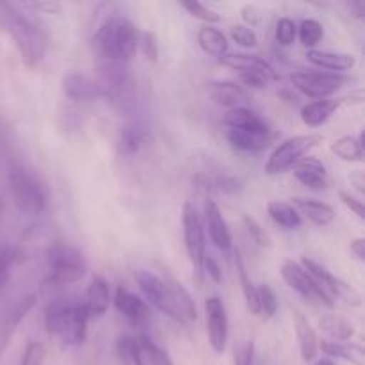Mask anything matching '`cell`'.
Returning a JSON list of instances; mask_svg holds the SVG:
<instances>
[{"instance_id": "cell-1", "label": "cell", "mask_w": 365, "mask_h": 365, "mask_svg": "<svg viewBox=\"0 0 365 365\" xmlns=\"http://www.w3.org/2000/svg\"><path fill=\"white\" fill-rule=\"evenodd\" d=\"M0 27L6 29L14 39L25 66L34 70L43 63L48 48V36L38 21L21 13L14 4L0 2Z\"/></svg>"}, {"instance_id": "cell-2", "label": "cell", "mask_w": 365, "mask_h": 365, "mask_svg": "<svg viewBox=\"0 0 365 365\" xmlns=\"http://www.w3.org/2000/svg\"><path fill=\"white\" fill-rule=\"evenodd\" d=\"M141 31L125 16H113L103 21L93 36V48L102 61L127 64L138 52Z\"/></svg>"}, {"instance_id": "cell-3", "label": "cell", "mask_w": 365, "mask_h": 365, "mask_svg": "<svg viewBox=\"0 0 365 365\" xmlns=\"http://www.w3.org/2000/svg\"><path fill=\"white\" fill-rule=\"evenodd\" d=\"M89 316L84 303L53 299L45 310L46 334L61 339L66 346H81L88 335Z\"/></svg>"}, {"instance_id": "cell-4", "label": "cell", "mask_w": 365, "mask_h": 365, "mask_svg": "<svg viewBox=\"0 0 365 365\" xmlns=\"http://www.w3.org/2000/svg\"><path fill=\"white\" fill-rule=\"evenodd\" d=\"M7 182H9L11 198L20 212L38 216L46 209L48 192L45 184L25 164L11 160L7 166Z\"/></svg>"}, {"instance_id": "cell-5", "label": "cell", "mask_w": 365, "mask_h": 365, "mask_svg": "<svg viewBox=\"0 0 365 365\" xmlns=\"http://www.w3.org/2000/svg\"><path fill=\"white\" fill-rule=\"evenodd\" d=\"M46 257H48L50 273L43 287H63V285L75 284L88 271L84 255L75 246L57 242Z\"/></svg>"}, {"instance_id": "cell-6", "label": "cell", "mask_w": 365, "mask_h": 365, "mask_svg": "<svg viewBox=\"0 0 365 365\" xmlns=\"http://www.w3.org/2000/svg\"><path fill=\"white\" fill-rule=\"evenodd\" d=\"M321 141H323V135L319 134H302L285 139V141L280 143V145L274 148V152L271 153L264 170H266L267 175L285 173V171L291 170L299 159H303L314 146L319 145Z\"/></svg>"}, {"instance_id": "cell-7", "label": "cell", "mask_w": 365, "mask_h": 365, "mask_svg": "<svg viewBox=\"0 0 365 365\" xmlns=\"http://www.w3.org/2000/svg\"><path fill=\"white\" fill-rule=\"evenodd\" d=\"M346 78L339 73L328 71H296L291 75V82L298 91L310 98L327 100L342 88Z\"/></svg>"}, {"instance_id": "cell-8", "label": "cell", "mask_w": 365, "mask_h": 365, "mask_svg": "<svg viewBox=\"0 0 365 365\" xmlns=\"http://www.w3.org/2000/svg\"><path fill=\"white\" fill-rule=\"evenodd\" d=\"M134 278L138 282L139 289L145 294L146 303L150 307H155L159 312H163L164 316H168L170 319L177 321V323H182L180 316H178L177 309L173 305V299H171L170 292H168L166 285H164L163 278L157 277V274L150 273L146 269H135Z\"/></svg>"}, {"instance_id": "cell-9", "label": "cell", "mask_w": 365, "mask_h": 365, "mask_svg": "<svg viewBox=\"0 0 365 365\" xmlns=\"http://www.w3.org/2000/svg\"><path fill=\"white\" fill-rule=\"evenodd\" d=\"M182 225H184V241L187 257L192 266L202 267L205 259V234H203V223L200 217L198 209L192 202H185L184 214H182Z\"/></svg>"}, {"instance_id": "cell-10", "label": "cell", "mask_w": 365, "mask_h": 365, "mask_svg": "<svg viewBox=\"0 0 365 365\" xmlns=\"http://www.w3.org/2000/svg\"><path fill=\"white\" fill-rule=\"evenodd\" d=\"M280 273L284 277L285 284L292 289V291L298 292L299 296H303L309 302L321 303L324 307H334V302L317 287L316 282L312 280L309 273L302 267V264L294 262V260H284L280 267Z\"/></svg>"}, {"instance_id": "cell-11", "label": "cell", "mask_w": 365, "mask_h": 365, "mask_svg": "<svg viewBox=\"0 0 365 365\" xmlns=\"http://www.w3.org/2000/svg\"><path fill=\"white\" fill-rule=\"evenodd\" d=\"M205 317H207V335L209 342L217 355L225 351L228 342V316L223 302L217 296L207 298L205 302Z\"/></svg>"}, {"instance_id": "cell-12", "label": "cell", "mask_w": 365, "mask_h": 365, "mask_svg": "<svg viewBox=\"0 0 365 365\" xmlns=\"http://www.w3.org/2000/svg\"><path fill=\"white\" fill-rule=\"evenodd\" d=\"M278 134L271 127L266 128H227V139L241 152H262L277 141Z\"/></svg>"}, {"instance_id": "cell-13", "label": "cell", "mask_w": 365, "mask_h": 365, "mask_svg": "<svg viewBox=\"0 0 365 365\" xmlns=\"http://www.w3.org/2000/svg\"><path fill=\"white\" fill-rule=\"evenodd\" d=\"M114 305H116L118 312L132 324V327L145 328L146 324L152 321V307L141 299L139 296H135L134 292H130L125 287L116 289V296H114Z\"/></svg>"}, {"instance_id": "cell-14", "label": "cell", "mask_w": 365, "mask_h": 365, "mask_svg": "<svg viewBox=\"0 0 365 365\" xmlns=\"http://www.w3.org/2000/svg\"><path fill=\"white\" fill-rule=\"evenodd\" d=\"M160 273H163L160 278H163L164 285H166L168 292H170L171 299H173V305L177 309L178 316H180L182 323H192V321H196L198 312H196L195 299L191 298V294L184 287V284L170 269H166V267H160Z\"/></svg>"}, {"instance_id": "cell-15", "label": "cell", "mask_w": 365, "mask_h": 365, "mask_svg": "<svg viewBox=\"0 0 365 365\" xmlns=\"http://www.w3.org/2000/svg\"><path fill=\"white\" fill-rule=\"evenodd\" d=\"M100 86L106 91L109 98H120L123 93L130 88V73H128L127 64L123 63H110V61H102L98 66Z\"/></svg>"}, {"instance_id": "cell-16", "label": "cell", "mask_w": 365, "mask_h": 365, "mask_svg": "<svg viewBox=\"0 0 365 365\" xmlns=\"http://www.w3.org/2000/svg\"><path fill=\"white\" fill-rule=\"evenodd\" d=\"M220 61L221 64L239 71V73H257L266 78V81H278L280 78L277 70L266 59H262L259 56H250V53H225Z\"/></svg>"}, {"instance_id": "cell-17", "label": "cell", "mask_w": 365, "mask_h": 365, "mask_svg": "<svg viewBox=\"0 0 365 365\" xmlns=\"http://www.w3.org/2000/svg\"><path fill=\"white\" fill-rule=\"evenodd\" d=\"M63 88L66 96L77 102H89V100L106 98V91L98 81L91 78L89 75L71 71L63 78Z\"/></svg>"}, {"instance_id": "cell-18", "label": "cell", "mask_w": 365, "mask_h": 365, "mask_svg": "<svg viewBox=\"0 0 365 365\" xmlns=\"http://www.w3.org/2000/svg\"><path fill=\"white\" fill-rule=\"evenodd\" d=\"M294 177L314 191H323L330 185L327 166L317 157H303L291 168Z\"/></svg>"}, {"instance_id": "cell-19", "label": "cell", "mask_w": 365, "mask_h": 365, "mask_svg": "<svg viewBox=\"0 0 365 365\" xmlns=\"http://www.w3.org/2000/svg\"><path fill=\"white\" fill-rule=\"evenodd\" d=\"M203 210H205V223L207 228H209V235L212 242L217 248L223 250V252H228L232 248V234L228 230L227 221H225L217 203L214 200L207 198Z\"/></svg>"}, {"instance_id": "cell-20", "label": "cell", "mask_w": 365, "mask_h": 365, "mask_svg": "<svg viewBox=\"0 0 365 365\" xmlns=\"http://www.w3.org/2000/svg\"><path fill=\"white\" fill-rule=\"evenodd\" d=\"M292 321H294L296 339L299 344V353H302L303 362H312L316 359V353L319 344H317V335L314 331L312 324L305 317V314L298 309H292Z\"/></svg>"}, {"instance_id": "cell-21", "label": "cell", "mask_w": 365, "mask_h": 365, "mask_svg": "<svg viewBox=\"0 0 365 365\" xmlns=\"http://www.w3.org/2000/svg\"><path fill=\"white\" fill-rule=\"evenodd\" d=\"M209 93L210 98L217 106L228 107V109L245 107V103L248 102V95H246L245 88L232 81H212L209 84Z\"/></svg>"}, {"instance_id": "cell-22", "label": "cell", "mask_w": 365, "mask_h": 365, "mask_svg": "<svg viewBox=\"0 0 365 365\" xmlns=\"http://www.w3.org/2000/svg\"><path fill=\"white\" fill-rule=\"evenodd\" d=\"M291 205L298 210L299 216L303 214L307 220L312 221L317 227H328L335 220L334 207L324 202H319V200L302 198V196H298V198H292Z\"/></svg>"}, {"instance_id": "cell-23", "label": "cell", "mask_w": 365, "mask_h": 365, "mask_svg": "<svg viewBox=\"0 0 365 365\" xmlns=\"http://www.w3.org/2000/svg\"><path fill=\"white\" fill-rule=\"evenodd\" d=\"M307 59L317 68L328 70V73H337V71H348L355 68L356 59L351 53L342 52H328V50H309L307 52Z\"/></svg>"}, {"instance_id": "cell-24", "label": "cell", "mask_w": 365, "mask_h": 365, "mask_svg": "<svg viewBox=\"0 0 365 365\" xmlns=\"http://www.w3.org/2000/svg\"><path fill=\"white\" fill-rule=\"evenodd\" d=\"M34 303L36 296L31 294L27 296V298L20 299L13 309L7 310V312H4L2 316H0V355H2L4 348H6L7 342H9L14 328H16L18 324H20V321L27 316V312L34 307Z\"/></svg>"}, {"instance_id": "cell-25", "label": "cell", "mask_w": 365, "mask_h": 365, "mask_svg": "<svg viewBox=\"0 0 365 365\" xmlns=\"http://www.w3.org/2000/svg\"><path fill=\"white\" fill-rule=\"evenodd\" d=\"M110 303V291L109 284L103 280L102 277L93 278V282L89 284L88 291H86V312H88L89 319L91 317H102L107 312Z\"/></svg>"}, {"instance_id": "cell-26", "label": "cell", "mask_w": 365, "mask_h": 365, "mask_svg": "<svg viewBox=\"0 0 365 365\" xmlns=\"http://www.w3.org/2000/svg\"><path fill=\"white\" fill-rule=\"evenodd\" d=\"M341 103V100H314V102L307 103L302 109L303 123L309 127H321L334 116Z\"/></svg>"}, {"instance_id": "cell-27", "label": "cell", "mask_w": 365, "mask_h": 365, "mask_svg": "<svg viewBox=\"0 0 365 365\" xmlns=\"http://www.w3.org/2000/svg\"><path fill=\"white\" fill-rule=\"evenodd\" d=\"M57 245V241L53 239V234L45 227H32L31 230L25 234V237L21 239V246L24 250L21 252H16L18 257H21L24 253H31V255H36L38 252L48 255L50 250Z\"/></svg>"}, {"instance_id": "cell-28", "label": "cell", "mask_w": 365, "mask_h": 365, "mask_svg": "<svg viewBox=\"0 0 365 365\" xmlns=\"http://www.w3.org/2000/svg\"><path fill=\"white\" fill-rule=\"evenodd\" d=\"M196 39H198V45L202 46L203 52L212 57H220L221 59L228 50L227 36L223 34V31L214 27V25H203V27H200Z\"/></svg>"}, {"instance_id": "cell-29", "label": "cell", "mask_w": 365, "mask_h": 365, "mask_svg": "<svg viewBox=\"0 0 365 365\" xmlns=\"http://www.w3.org/2000/svg\"><path fill=\"white\" fill-rule=\"evenodd\" d=\"M330 152L346 163H362L364 160V134L342 135L330 145Z\"/></svg>"}, {"instance_id": "cell-30", "label": "cell", "mask_w": 365, "mask_h": 365, "mask_svg": "<svg viewBox=\"0 0 365 365\" xmlns=\"http://www.w3.org/2000/svg\"><path fill=\"white\" fill-rule=\"evenodd\" d=\"M323 353L331 359H341L353 365H365V351L360 344H348V342L323 341L319 344Z\"/></svg>"}, {"instance_id": "cell-31", "label": "cell", "mask_w": 365, "mask_h": 365, "mask_svg": "<svg viewBox=\"0 0 365 365\" xmlns=\"http://www.w3.org/2000/svg\"><path fill=\"white\" fill-rule=\"evenodd\" d=\"M267 214L278 227L285 228V230H296V228L302 227V216L287 202H280V200L269 202L267 203Z\"/></svg>"}, {"instance_id": "cell-32", "label": "cell", "mask_w": 365, "mask_h": 365, "mask_svg": "<svg viewBox=\"0 0 365 365\" xmlns=\"http://www.w3.org/2000/svg\"><path fill=\"white\" fill-rule=\"evenodd\" d=\"M223 125L227 128H266L269 125L257 113L248 107H235L228 109L223 116Z\"/></svg>"}, {"instance_id": "cell-33", "label": "cell", "mask_w": 365, "mask_h": 365, "mask_svg": "<svg viewBox=\"0 0 365 365\" xmlns=\"http://www.w3.org/2000/svg\"><path fill=\"white\" fill-rule=\"evenodd\" d=\"M319 327L335 342H344L355 335V327L337 314H327V316L321 317Z\"/></svg>"}, {"instance_id": "cell-34", "label": "cell", "mask_w": 365, "mask_h": 365, "mask_svg": "<svg viewBox=\"0 0 365 365\" xmlns=\"http://www.w3.org/2000/svg\"><path fill=\"white\" fill-rule=\"evenodd\" d=\"M135 342L139 346V351H141L145 365H173V360L168 355L166 349L160 348L159 344L152 341L146 334H139L138 337H134Z\"/></svg>"}, {"instance_id": "cell-35", "label": "cell", "mask_w": 365, "mask_h": 365, "mask_svg": "<svg viewBox=\"0 0 365 365\" xmlns=\"http://www.w3.org/2000/svg\"><path fill=\"white\" fill-rule=\"evenodd\" d=\"M235 266H237V273H239V282L242 285V292H245L246 298V305H248V310L255 316H259V289L253 285V282L250 280L248 277V269L245 266V260H242L241 253L235 252Z\"/></svg>"}, {"instance_id": "cell-36", "label": "cell", "mask_w": 365, "mask_h": 365, "mask_svg": "<svg viewBox=\"0 0 365 365\" xmlns=\"http://www.w3.org/2000/svg\"><path fill=\"white\" fill-rule=\"evenodd\" d=\"M116 353L121 365H145V360H143L141 351H139V346L134 337L123 335V337L118 339Z\"/></svg>"}, {"instance_id": "cell-37", "label": "cell", "mask_w": 365, "mask_h": 365, "mask_svg": "<svg viewBox=\"0 0 365 365\" xmlns=\"http://www.w3.org/2000/svg\"><path fill=\"white\" fill-rule=\"evenodd\" d=\"M298 36L302 45L312 50L314 46L319 45V41L323 39L324 29L317 20H314V18H307V20H303L302 25L298 27Z\"/></svg>"}, {"instance_id": "cell-38", "label": "cell", "mask_w": 365, "mask_h": 365, "mask_svg": "<svg viewBox=\"0 0 365 365\" xmlns=\"http://www.w3.org/2000/svg\"><path fill=\"white\" fill-rule=\"evenodd\" d=\"M120 145L127 153L141 152L146 145V134L138 127H125L120 134Z\"/></svg>"}, {"instance_id": "cell-39", "label": "cell", "mask_w": 365, "mask_h": 365, "mask_svg": "<svg viewBox=\"0 0 365 365\" xmlns=\"http://www.w3.org/2000/svg\"><path fill=\"white\" fill-rule=\"evenodd\" d=\"M274 38L282 46H291L294 39L298 38V25L291 18H280L277 24V31H274Z\"/></svg>"}, {"instance_id": "cell-40", "label": "cell", "mask_w": 365, "mask_h": 365, "mask_svg": "<svg viewBox=\"0 0 365 365\" xmlns=\"http://www.w3.org/2000/svg\"><path fill=\"white\" fill-rule=\"evenodd\" d=\"M278 310V302L277 296H274L273 289L269 287L267 284L260 285L259 287V312L262 314L264 317L271 319V317L277 314Z\"/></svg>"}, {"instance_id": "cell-41", "label": "cell", "mask_w": 365, "mask_h": 365, "mask_svg": "<svg viewBox=\"0 0 365 365\" xmlns=\"http://www.w3.org/2000/svg\"><path fill=\"white\" fill-rule=\"evenodd\" d=\"M180 6L184 7V9L187 11L191 16H195V18H198V20L205 21V25L217 24V21L221 20L220 14H217L216 11L209 9V7L203 6V4H200V2H182Z\"/></svg>"}, {"instance_id": "cell-42", "label": "cell", "mask_w": 365, "mask_h": 365, "mask_svg": "<svg viewBox=\"0 0 365 365\" xmlns=\"http://www.w3.org/2000/svg\"><path fill=\"white\" fill-rule=\"evenodd\" d=\"M138 48L141 50V53L148 63H157L159 61V43H157L155 34H152V32H141L139 34Z\"/></svg>"}, {"instance_id": "cell-43", "label": "cell", "mask_w": 365, "mask_h": 365, "mask_svg": "<svg viewBox=\"0 0 365 365\" xmlns=\"http://www.w3.org/2000/svg\"><path fill=\"white\" fill-rule=\"evenodd\" d=\"M230 38L234 39V43L245 46V48H253V46L259 45V38L253 32V29L246 27V25H234L230 29Z\"/></svg>"}, {"instance_id": "cell-44", "label": "cell", "mask_w": 365, "mask_h": 365, "mask_svg": "<svg viewBox=\"0 0 365 365\" xmlns=\"http://www.w3.org/2000/svg\"><path fill=\"white\" fill-rule=\"evenodd\" d=\"M16 259H18L16 250L0 248V292L4 291L7 280H9L11 266H13L14 260H16Z\"/></svg>"}, {"instance_id": "cell-45", "label": "cell", "mask_w": 365, "mask_h": 365, "mask_svg": "<svg viewBox=\"0 0 365 365\" xmlns=\"http://www.w3.org/2000/svg\"><path fill=\"white\" fill-rule=\"evenodd\" d=\"M43 362H45V346L41 342H29L21 365H43Z\"/></svg>"}, {"instance_id": "cell-46", "label": "cell", "mask_w": 365, "mask_h": 365, "mask_svg": "<svg viewBox=\"0 0 365 365\" xmlns=\"http://www.w3.org/2000/svg\"><path fill=\"white\" fill-rule=\"evenodd\" d=\"M242 221H245V227H246V230H248L250 237H252L253 241L257 242V245H259V246H271V239H269V235H267V232L264 230V228L260 227V225L257 223L253 217L245 216V220H242Z\"/></svg>"}, {"instance_id": "cell-47", "label": "cell", "mask_w": 365, "mask_h": 365, "mask_svg": "<svg viewBox=\"0 0 365 365\" xmlns=\"http://www.w3.org/2000/svg\"><path fill=\"white\" fill-rule=\"evenodd\" d=\"M339 196H341V202L344 203V205L348 207L353 214H356V217H359V220H362V221L365 220V209H364L362 200L355 198V196L349 195V192L344 191V189H341V191H339Z\"/></svg>"}, {"instance_id": "cell-48", "label": "cell", "mask_w": 365, "mask_h": 365, "mask_svg": "<svg viewBox=\"0 0 365 365\" xmlns=\"http://www.w3.org/2000/svg\"><path fill=\"white\" fill-rule=\"evenodd\" d=\"M255 346L253 342L235 348V365H255Z\"/></svg>"}, {"instance_id": "cell-49", "label": "cell", "mask_w": 365, "mask_h": 365, "mask_svg": "<svg viewBox=\"0 0 365 365\" xmlns=\"http://www.w3.org/2000/svg\"><path fill=\"white\" fill-rule=\"evenodd\" d=\"M202 267H205L207 274H209V278L214 282V284H221V280H223V271H221L220 264L216 262V259H214V257L205 255Z\"/></svg>"}, {"instance_id": "cell-50", "label": "cell", "mask_w": 365, "mask_h": 365, "mask_svg": "<svg viewBox=\"0 0 365 365\" xmlns=\"http://www.w3.org/2000/svg\"><path fill=\"white\" fill-rule=\"evenodd\" d=\"M241 16H242V20L248 24L246 27H250V25H252V27H255V25L260 24V18H262V14H260L259 7L248 4V6H245L241 9Z\"/></svg>"}, {"instance_id": "cell-51", "label": "cell", "mask_w": 365, "mask_h": 365, "mask_svg": "<svg viewBox=\"0 0 365 365\" xmlns=\"http://www.w3.org/2000/svg\"><path fill=\"white\" fill-rule=\"evenodd\" d=\"M32 9L39 11V13L46 14H59L63 11V6L59 2H52V0H41V2H32Z\"/></svg>"}, {"instance_id": "cell-52", "label": "cell", "mask_w": 365, "mask_h": 365, "mask_svg": "<svg viewBox=\"0 0 365 365\" xmlns=\"http://www.w3.org/2000/svg\"><path fill=\"white\" fill-rule=\"evenodd\" d=\"M241 77V82L246 86V88H252V89H264L266 88L267 81L264 77L257 73H239Z\"/></svg>"}, {"instance_id": "cell-53", "label": "cell", "mask_w": 365, "mask_h": 365, "mask_svg": "<svg viewBox=\"0 0 365 365\" xmlns=\"http://www.w3.org/2000/svg\"><path fill=\"white\" fill-rule=\"evenodd\" d=\"M349 250H351V253L355 255L356 260L364 262L365 260V241L362 237L353 239V241L349 242Z\"/></svg>"}, {"instance_id": "cell-54", "label": "cell", "mask_w": 365, "mask_h": 365, "mask_svg": "<svg viewBox=\"0 0 365 365\" xmlns=\"http://www.w3.org/2000/svg\"><path fill=\"white\" fill-rule=\"evenodd\" d=\"M349 180H351L353 184H355V187L359 189L360 195H364V192H365V187H364V185H365V178H364L362 171H355V173H351Z\"/></svg>"}, {"instance_id": "cell-55", "label": "cell", "mask_w": 365, "mask_h": 365, "mask_svg": "<svg viewBox=\"0 0 365 365\" xmlns=\"http://www.w3.org/2000/svg\"><path fill=\"white\" fill-rule=\"evenodd\" d=\"M349 9H351L353 16L364 18V14H365V6H364V2H360V0H355V2L349 4Z\"/></svg>"}, {"instance_id": "cell-56", "label": "cell", "mask_w": 365, "mask_h": 365, "mask_svg": "<svg viewBox=\"0 0 365 365\" xmlns=\"http://www.w3.org/2000/svg\"><path fill=\"white\" fill-rule=\"evenodd\" d=\"M316 365H335V364L331 362L330 359H321V360H317Z\"/></svg>"}, {"instance_id": "cell-57", "label": "cell", "mask_w": 365, "mask_h": 365, "mask_svg": "<svg viewBox=\"0 0 365 365\" xmlns=\"http://www.w3.org/2000/svg\"><path fill=\"white\" fill-rule=\"evenodd\" d=\"M0 214H2V198H0Z\"/></svg>"}]
</instances>
